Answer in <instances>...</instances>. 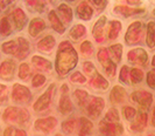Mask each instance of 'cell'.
Listing matches in <instances>:
<instances>
[{"label": "cell", "mask_w": 155, "mask_h": 136, "mask_svg": "<svg viewBox=\"0 0 155 136\" xmlns=\"http://www.w3.org/2000/svg\"><path fill=\"white\" fill-rule=\"evenodd\" d=\"M93 128L92 122L86 119V117H81L79 119V130H78V136H89L91 130Z\"/></svg>", "instance_id": "484cf974"}, {"label": "cell", "mask_w": 155, "mask_h": 136, "mask_svg": "<svg viewBox=\"0 0 155 136\" xmlns=\"http://www.w3.org/2000/svg\"><path fill=\"white\" fill-rule=\"evenodd\" d=\"M55 136H63V135H61V134H56Z\"/></svg>", "instance_id": "9f6ffc18"}, {"label": "cell", "mask_w": 155, "mask_h": 136, "mask_svg": "<svg viewBox=\"0 0 155 136\" xmlns=\"http://www.w3.org/2000/svg\"><path fill=\"white\" fill-rule=\"evenodd\" d=\"M70 81L74 83H84L86 82V78L81 72H75L70 75Z\"/></svg>", "instance_id": "ee69618b"}, {"label": "cell", "mask_w": 155, "mask_h": 136, "mask_svg": "<svg viewBox=\"0 0 155 136\" xmlns=\"http://www.w3.org/2000/svg\"><path fill=\"white\" fill-rule=\"evenodd\" d=\"M99 130L104 136H120L124 133V127L120 122L119 123H105L101 121Z\"/></svg>", "instance_id": "7c38bea8"}, {"label": "cell", "mask_w": 155, "mask_h": 136, "mask_svg": "<svg viewBox=\"0 0 155 136\" xmlns=\"http://www.w3.org/2000/svg\"><path fill=\"white\" fill-rule=\"evenodd\" d=\"M31 119V114L26 108H20L19 110V117H18V124L23 126L26 122H28Z\"/></svg>", "instance_id": "f35d334b"}, {"label": "cell", "mask_w": 155, "mask_h": 136, "mask_svg": "<svg viewBox=\"0 0 155 136\" xmlns=\"http://www.w3.org/2000/svg\"><path fill=\"white\" fill-rule=\"evenodd\" d=\"M104 107H105V100H104L103 97L91 96L85 107V112L90 117L97 119L101 114Z\"/></svg>", "instance_id": "5b68a950"}, {"label": "cell", "mask_w": 155, "mask_h": 136, "mask_svg": "<svg viewBox=\"0 0 155 136\" xmlns=\"http://www.w3.org/2000/svg\"><path fill=\"white\" fill-rule=\"evenodd\" d=\"M121 31V23L118 20H112L110 23L109 27V39L110 40H116Z\"/></svg>", "instance_id": "83f0119b"}, {"label": "cell", "mask_w": 155, "mask_h": 136, "mask_svg": "<svg viewBox=\"0 0 155 136\" xmlns=\"http://www.w3.org/2000/svg\"><path fill=\"white\" fill-rule=\"evenodd\" d=\"M143 33V24L141 21H134L128 26V30L125 35V41L127 45H134L141 40Z\"/></svg>", "instance_id": "3957f363"}, {"label": "cell", "mask_w": 155, "mask_h": 136, "mask_svg": "<svg viewBox=\"0 0 155 136\" xmlns=\"http://www.w3.org/2000/svg\"><path fill=\"white\" fill-rule=\"evenodd\" d=\"M55 38L53 35H46L45 38H42L41 40L38 42L36 48L40 52H43V53H50L53 51V48L55 46Z\"/></svg>", "instance_id": "ac0fdd59"}, {"label": "cell", "mask_w": 155, "mask_h": 136, "mask_svg": "<svg viewBox=\"0 0 155 136\" xmlns=\"http://www.w3.org/2000/svg\"><path fill=\"white\" fill-rule=\"evenodd\" d=\"M54 89H55V85L51 83V85L49 86V88L47 89L46 92L36 100V102L34 103V106H33L34 110H36V112H42V110H45V109H47V108L49 107V104H50L51 100H53Z\"/></svg>", "instance_id": "ba28073f"}, {"label": "cell", "mask_w": 155, "mask_h": 136, "mask_svg": "<svg viewBox=\"0 0 155 136\" xmlns=\"http://www.w3.org/2000/svg\"><path fill=\"white\" fill-rule=\"evenodd\" d=\"M126 90H125L123 87H120V86H114L112 90H111V93H110V100H111V102L112 103H123L125 100H126Z\"/></svg>", "instance_id": "ffe728a7"}, {"label": "cell", "mask_w": 155, "mask_h": 136, "mask_svg": "<svg viewBox=\"0 0 155 136\" xmlns=\"http://www.w3.org/2000/svg\"><path fill=\"white\" fill-rule=\"evenodd\" d=\"M78 120L77 119H69V120L64 121L62 123V130L65 134H72L74 130L77 127Z\"/></svg>", "instance_id": "836d02e7"}, {"label": "cell", "mask_w": 155, "mask_h": 136, "mask_svg": "<svg viewBox=\"0 0 155 136\" xmlns=\"http://www.w3.org/2000/svg\"><path fill=\"white\" fill-rule=\"evenodd\" d=\"M58 13L61 16V19L65 24H69L72 19V11L67 4H62L58 6Z\"/></svg>", "instance_id": "4dcf8cb0"}, {"label": "cell", "mask_w": 155, "mask_h": 136, "mask_svg": "<svg viewBox=\"0 0 155 136\" xmlns=\"http://www.w3.org/2000/svg\"><path fill=\"white\" fill-rule=\"evenodd\" d=\"M81 52H82V54H84V55L90 56L93 53L92 44H91L90 41H84V42L81 45Z\"/></svg>", "instance_id": "b9f144b4"}, {"label": "cell", "mask_w": 155, "mask_h": 136, "mask_svg": "<svg viewBox=\"0 0 155 136\" xmlns=\"http://www.w3.org/2000/svg\"><path fill=\"white\" fill-rule=\"evenodd\" d=\"M131 100L143 109H148L153 102V95L147 90H135L131 94Z\"/></svg>", "instance_id": "9c48e42d"}, {"label": "cell", "mask_w": 155, "mask_h": 136, "mask_svg": "<svg viewBox=\"0 0 155 136\" xmlns=\"http://www.w3.org/2000/svg\"><path fill=\"white\" fill-rule=\"evenodd\" d=\"M123 114H124L126 120L131 121L135 119V116H137V110H135V108H133L131 106H125L124 108H123Z\"/></svg>", "instance_id": "ab89813d"}, {"label": "cell", "mask_w": 155, "mask_h": 136, "mask_svg": "<svg viewBox=\"0 0 155 136\" xmlns=\"http://www.w3.org/2000/svg\"><path fill=\"white\" fill-rule=\"evenodd\" d=\"M61 90H62V95L60 97V102H58V110L63 115H68L74 110V104H72L69 95H68V92H69L68 85L64 83Z\"/></svg>", "instance_id": "30bf717a"}, {"label": "cell", "mask_w": 155, "mask_h": 136, "mask_svg": "<svg viewBox=\"0 0 155 136\" xmlns=\"http://www.w3.org/2000/svg\"><path fill=\"white\" fill-rule=\"evenodd\" d=\"M148 121V115L145 112H140L139 114H137L135 119L133 120L132 124L130 126L131 130L133 131H142L146 128Z\"/></svg>", "instance_id": "5bb4252c"}, {"label": "cell", "mask_w": 155, "mask_h": 136, "mask_svg": "<svg viewBox=\"0 0 155 136\" xmlns=\"http://www.w3.org/2000/svg\"><path fill=\"white\" fill-rule=\"evenodd\" d=\"M101 121L105 122V123H119L120 116H119L118 109L117 108H110Z\"/></svg>", "instance_id": "f1b7e54d"}, {"label": "cell", "mask_w": 155, "mask_h": 136, "mask_svg": "<svg viewBox=\"0 0 155 136\" xmlns=\"http://www.w3.org/2000/svg\"><path fill=\"white\" fill-rule=\"evenodd\" d=\"M74 97H75L76 103H77L79 107H82V108L85 109L86 104H87V102H89V100H90L91 96L89 95V93H87L86 90L76 89V90L74 92Z\"/></svg>", "instance_id": "7402d4cb"}, {"label": "cell", "mask_w": 155, "mask_h": 136, "mask_svg": "<svg viewBox=\"0 0 155 136\" xmlns=\"http://www.w3.org/2000/svg\"><path fill=\"white\" fill-rule=\"evenodd\" d=\"M127 59L130 62L139 66H146L148 61V55L143 48H133L127 53Z\"/></svg>", "instance_id": "8fae6325"}, {"label": "cell", "mask_w": 155, "mask_h": 136, "mask_svg": "<svg viewBox=\"0 0 155 136\" xmlns=\"http://www.w3.org/2000/svg\"><path fill=\"white\" fill-rule=\"evenodd\" d=\"M76 13H77V16L79 19H82V20H90L93 16V9L89 5L87 1H83V2H81L77 6Z\"/></svg>", "instance_id": "e0dca14e"}, {"label": "cell", "mask_w": 155, "mask_h": 136, "mask_svg": "<svg viewBox=\"0 0 155 136\" xmlns=\"http://www.w3.org/2000/svg\"><path fill=\"white\" fill-rule=\"evenodd\" d=\"M109 54H111V58L113 59L114 62H120L121 55H123V45H120V44L112 45L109 48Z\"/></svg>", "instance_id": "1f68e13d"}, {"label": "cell", "mask_w": 155, "mask_h": 136, "mask_svg": "<svg viewBox=\"0 0 155 136\" xmlns=\"http://www.w3.org/2000/svg\"><path fill=\"white\" fill-rule=\"evenodd\" d=\"M141 12H143L142 8H132V7H128V6H124V5H116L114 6V13L121 14V16H125L139 14Z\"/></svg>", "instance_id": "cb8c5ba5"}, {"label": "cell", "mask_w": 155, "mask_h": 136, "mask_svg": "<svg viewBox=\"0 0 155 136\" xmlns=\"http://www.w3.org/2000/svg\"><path fill=\"white\" fill-rule=\"evenodd\" d=\"M46 28V23L41 19V18H34L29 23L28 26V33L31 34L33 38H35L36 35H39Z\"/></svg>", "instance_id": "d6986e66"}, {"label": "cell", "mask_w": 155, "mask_h": 136, "mask_svg": "<svg viewBox=\"0 0 155 136\" xmlns=\"http://www.w3.org/2000/svg\"><path fill=\"white\" fill-rule=\"evenodd\" d=\"M31 64L34 65L36 69H40V71H49L51 68V62L39 55H34L31 58Z\"/></svg>", "instance_id": "d4e9b609"}, {"label": "cell", "mask_w": 155, "mask_h": 136, "mask_svg": "<svg viewBox=\"0 0 155 136\" xmlns=\"http://www.w3.org/2000/svg\"><path fill=\"white\" fill-rule=\"evenodd\" d=\"M26 5L29 7L34 8L36 11H43V8L46 7V2L45 1H26Z\"/></svg>", "instance_id": "bcb514c9"}, {"label": "cell", "mask_w": 155, "mask_h": 136, "mask_svg": "<svg viewBox=\"0 0 155 136\" xmlns=\"http://www.w3.org/2000/svg\"><path fill=\"white\" fill-rule=\"evenodd\" d=\"M97 58H98V61L101 62V65L104 67V71L106 73V75L109 78H113L116 75V64L110 59L109 51L104 47L101 48L98 51Z\"/></svg>", "instance_id": "277c9868"}, {"label": "cell", "mask_w": 155, "mask_h": 136, "mask_svg": "<svg viewBox=\"0 0 155 136\" xmlns=\"http://www.w3.org/2000/svg\"><path fill=\"white\" fill-rule=\"evenodd\" d=\"M57 124V119L54 117V116H47V117H41V119H38L34 123V127H35V130L39 131V133H42V134H50L53 130L55 129Z\"/></svg>", "instance_id": "52a82bcc"}, {"label": "cell", "mask_w": 155, "mask_h": 136, "mask_svg": "<svg viewBox=\"0 0 155 136\" xmlns=\"http://www.w3.org/2000/svg\"><path fill=\"white\" fill-rule=\"evenodd\" d=\"M0 33L1 35H5V37L11 34V24L7 16H4L0 21Z\"/></svg>", "instance_id": "74e56055"}, {"label": "cell", "mask_w": 155, "mask_h": 136, "mask_svg": "<svg viewBox=\"0 0 155 136\" xmlns=\"http://www.w3.org/2000/svg\"><path fill=\"white\" fill-rule=\"evenodd\" d=\"M154 14H155V9H154Z\"/></svg>", "instance_id": "6f0895ef"}, {"label": "cell", "mask_w": 155, "mask_h": 136, "mask_svg": "<svg viewBox=\"0 0 155 136\" xmlns=\"http://www.w3.org/2000/svg\"><path fill=\"white\" fill-rule=\"evenodd\" d=\"M147 136H155V134H149V135H147Z\"/></svg>", "instance_id": "11a10c76"}, {"label": "cell", "mask_w": 155, "mask_h": 136, "mask_svg": "<svg viewBox=\"0 0 155 136\" xmlns=\"http://www.w3.org/2000/svg\"><path fill=\"white\" fill-rule=\"evenodd\" d=\"M11 2H12V1H0V9L2 11L5 7H7Z\"/></svg>", "instance_id": "f907efd6"}, {"label": "cell", "mask_w": 155, "mask_h": 136, "mask_svg": "<svg viewBox=\"0 0 155 136\" xmlns=\"http://www.w3.org/2000/svg\"><path fill=\"white\" fill-rule=\"evenodd\" d=\"M19 110L20 108L18 107H8L2 113V120L6 123H18L19 117Z\"/></svg>", "instance_id": "44dd1931"}, {"label": "cell", "mask_w": 155, "mask_h": 136, "mask_svg": "<svg viewBox=\"0 0 155 136\" xmlns=\"http://www.w3.org/2000/svg\"><path fill=\"white\" fill-rule=\"evenodd\" d=\"M143 79V72L142 69L139 68H132L130 71V80L132 81L133 83H139Z\"/></svg>", "instance_id": "d590c367"}, {"label": "cell", "mask_w": 155, "mask_h": 136, "mask_svg": "<svg viewBox=\"0 0 155 136\" xmlns=\"http://www.w3.org/2000/svg\"><path fill=\"white\" fill-rule=\"evenodd\" d=\"M18 75H19V78L23 81H27L31 78V68H29V66H28V64H25V62H23V64L20 65Z\"/></svg>", "instance_id": "e575fe53"}, {"label": "cell", "mask_w": 155, "mask_h": 136, "mask_svg": "<svg viewBox=\"0 0 155 136\" xmlns=\"http://www.w3.org/2000/svg\"><path fill=\"white\" fill-rule=\"evenodd\" d=\"M8 101V88L7 86L0 83V104H6Z\"/></svg>", "instance_id": "7bdbcfd3"}, {"label": "cell", "mask_w": 155, "mask_h": 136, "mask_svg": "<svg viewBox=\"0 0 155 136\" xmlns=\"http://www.w3.org/2000/svg\"><path fill=\"white\" fill-rule=\"evenodd\" d=\"M149 48H155V21H150L147 25V38H146Z\"/></svg>", "instance_id": "f546056e"}, {"label": "cell", "mask_w": 155, "mask_h": 136, "mask_svg": "<svg viewBox=\"0 0 155 136\" xmlns=\"http://www.w3.org/2000/svg\"><path fill=\"white\" fill-rule=\"evenodd\" d=\"M15 72V61L5 60L0 64V78L2 80H12Z\"/></svg>", "instance_id": "4fadbf2b"}, {"label": "cell", "mask_w": 155, "mask_h": 136, "mask_svg": "<svg viewBox=\"0 0 155 136\" xmlns=\"http://www.w3.org/2000/svg\"><path fill=\"white\" fill-rule=\"evenodd\" d=\"M125 2H127L128 5H140L141 4V1H125Z\"/></svg>", "instance_id": "f5cc1de1"}, {"label": "cell", "mask_w": 155, "mask_h": 136, "mask_svg": "<svg viewBox=\"0 0 155 136\" xmlns=\"http://www.w3.org/2000/svg\"><path fill=\"white\" fill-rule=\"evenodd\" d=\"M106 24V16H101L96 24L93 26L92 28V34H93V38L98 42H103L104 40V26Z\"/></svg>", "instance_id": "2e32d148"}, {"label": "cell", "mask_w": 155, "mask_h": 136, "mask_svg": "<svg viewBox=\"0 0 155 136\" xmlns=\"http://www.w3.org/2000/svg\"><path fill=\"white\" fill-rule=\"evenodd\" d=\"M83 69H84V72L87 73V74H94L96 73V68H94V65L92 62H90V61H85V62H83Z\"/></svg>", "instance_id": "c3c4849f"}, {"label": "cell", "mask_w": 155, "mask_h": 136, "mask_svg": "<svg viewBox=\"0 0 155 136\" xmlns=\"http://www.w3.org/2000/svg\"><path fill=\"white\" fill-rule=\"evenodd\" d=\"M85 34H86L85 26H83V25H81V24L75 25V26L71 28V31H70V37H71V39H74V40L81 39V38L84 37Z\"/></svg>", "instance_id": "d6a6232c"}, {"label": "cell", "mask_w": 155, "mask_h": 136, "mask_svg": "<svg viewBox=\"0 0 155 136\" xmlns=\"http://www.w3.org/2000/svg\"><path fill=\"white\" fill-rule=\"evenodd\" d=\"M1 49L6 54L14 55L18 60H23L29 53V42L25 38L20 37L18 39L4 42L1 45Z\"/></svg>", "instance_id": "7a4b0ae2"}, {"label": "cell", "mask_w": 155, "mask_h": 136, "mask_svg": "<svg viewBox=\"0 0 155 136\" xmlns=\"http://www.w3.org/2000/svg\"><path fill=\"white\" fill-rule=\"evenodd\" d=\"M4 136H27V133L22 129L16 128L14 126H9L5 129Z\"/></svg>", "instance_id": "8d00e7d4"}, {"label": "cell", "mask_w": 155, "mask_h": 136, "mask_svg": "<svg viewBox=\"0 0 155 136\" xmlns=\"http://www.w3.org/2000/svg\"><path fill=\"white\" fill-rule=\"evenodd\" d=\"M45 82H46V76L42 74H36V75H34L33 80H31V85H33V87L39 88Z\"/></svg>", "instance_id": "f6af8a7d"}, {"label": "cell", "mask_w": 155, "mask_h": 136, "mask_svg": "<svg viewBox=\"0 0 155 136\" xmlns=\"http://www.w3.org/2000/svg\"><path fill=\"white\" fill-rule=\"evenodd\" d=\"M90 2H91L92 6H96V7H98L101 9V8H104L106 6V2L107 1H97V0H94V1H90Z\"/></svg>", "instance_id": "681fc988"}, {"label": "cell", "mask_w": 155, "mask_h": 136, "mask_svg": "<svg viewBox=\"0 0 155 136\" xmlns=\"http://www.w3.org/2000/svg\"><path fill=\"white\" fill-rule=\"evenodd\" d=\"M152 124L153 127H155V107L153 108V114H152Z\"/></svg>", "instance_id": "816d5d0a"}, {"label": "cell", "mask_w": 155, "mask_h": 136, "mask_svg": "<svg viewBox=\"0 0 155 136\" xmlns=\"http://www.w3.org/2000/svg\"><path fill=\"white\" fill-rule=\"evenodd\" d=\"M90 86L92 88H103L106 89L109 87V82L105 80V78H103L98 72H96L92 75L91 80H90Z\"/></svg>", "instance_id": "4316f807"}, {"label": "cell", "mask_w": 155, "mask_h": 136, "mask_svg": "<svg viewBox=\"0 0 155 136\" xmlns=\"http://www.w3.org/2000/svg\"><path fill=\"white\" fill-rule=\"evenodd\" d=\"M119 80L124 83H128L130 82V68L125 65L120 69V74H119Z\"/></svg>", "instance_id": "60d3db41"}, {"label": "cell", "mask_w": 155, "mask_h": 136, "mask_svg": "<svg viewBox=\"0 0 155 136\" xmlns=\"http://www.w3.org/2000/svg\"><path fill=\"white\" fill-rule=\"evenodd\" d=\"M78 56L69 41H63L58 46L56 55V71L60 75H65L76 66Z\"/></svg>", "instance_id": "6da1fadb"}, {"label": "cell", "mask_w": 155, "mask_h": 136, "mask_svg": "<svg viewBox=\"0 0 155 136\" xmlns=\"http://www.w3.org/2000/svg\"><path fill=\"white\" fill-rule=\"evenodd\" d=\"M48 18H49V21L51 24V27L54 28L55 31L60 34L64 33V24L61 21V19L58 18V16L55 13V11H50L49 14H48Z\"/></svg>", "instance_id": "603a6c76"}, {"label": "cell", "mask_w": 155, "mask_h": 136, "mask_svg": "<svg viewBox=\"0 0 155 136\" xmlns=\"http://www.w3.org/2000/svg\"><path fill=\"white\" fill-rule=\"evenodd\" d=\"M31 99V90L27 88L26 86L15 83L12 89V100L16 103H27L29 102Z\"/></svg>", "instance_id": "8992f818"}, {"label": "cell", "mask_w": 155, "mask_h": 136, "mask_svg": "<svg viewBox=\"0 0 155 136\" xmlns=\"http://www.w3.org/2000/svg\"><path fill=\"white\" fill-rule=\"evenodd\" d=\"M152 66H154L155 67V55L153 56V60H152Z\"/></svg>", "instance_id": "db71d44e"}, {"label": "cell", "mask_w": 155, "mask_h": 136, "mask_svg": "<svg viewBox=\"0 0 155 136\" xmlns=\"http://www.w3.org/2000/svg\"><path fill=\"white\" fill-rule=\"evenodd\" d=\"M147 85L150 88H155V69H152V71L148 72Z\"/></svg>", "instance_id": "7dc6e473"}, {"label": "cell", "mask_w": 155, "mask_h": 136, "mask_svg": "<svg viewBox=\"0 0 155 136\" xmlns=\"http://www.w3.org/2000/svg\"><path fill=\"white\" fill-rule=\"evenodd\" d=\"M11 16H12V19L14 21L15 28L18 31H21L23 28V26L27 23V16L22 11V8L18 7L15 9H13V12L11 13Z\"/></svg>", "instance_id": "9a60e30c"}]
</instances>
